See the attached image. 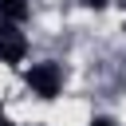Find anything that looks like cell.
Segmentation results:
<instances>
[{
	"label": "cell",
	"mask_w": 126,
	"mask_h": 126,
	"mask_svg": "<svg viewBox=\"0 0 126 126\" xmlns=\"http://www.w3.org/2000/svg\"><path fill=\"white\" fill-rule=\"evenodd\" d=\"M24 83H28V91H32L35 98L51 102V98H59V91H63V71H59L55 63H32V67L24 71Z\"/></svg>",
	"instance_id": "obj_1"
},
{
	"label": "cell",
	"mask_w": 126,
	"mask_h": 126,
	"mask_svg": "<svg viewBox=\"0 0 126 126\" xmlns=\"http://www.w3.org/2000/svg\"><path fill=\"white\" fill-rule=\"evenodd\" d=\"M24 55H28V39L12 24H4L0 28V63H24Z\"/></svg>",
	"instance_id": "obj_2"
},
{
	"label": "cell",
	"mask_w": 126,
	"mask_h": 126,
	"mask_svg": "<svg viewBox=\"0 0 126 126\" xmlns=\"http://www.w3.org/2000/svg\"><path fill=\"white\" fill-rule=\"evenodd\" d=\"M0 20L4 24H24L28 20V0H0Z\"/></svg>",
	"instance_id": "obj_3"
},
{
	"label": "cell",
	"mask_w": 126,
	"mask_h": 126,
	"mask_svg": "<svg viewBox=\"0 0 126 126\" xmlns=\"http://www.w3.org/2000/svg\"><path fill=\"white\" fill-rule=\"evenodd\" d=\"M83 4H87V8H94V12H98V8H106V4H110V0H83Z\"/></svg>",
	"instance_id": "obj_4"
},
{
	"label": "cell",
	"mask_w": 126,
	"mask_h": 126,
	"mask_svg": "<svg viewBox=\"0 0 126 126\" xmlns=\"http://www.w3.org/2000/svg\"><path fill=\"white\" fill-rule=\"evenodd\" d=\"M91 126H118L114 118H91Z\"/></svg>",
	"instance_id": "obj_5"
},
{
	"label": "cell",
	"mask_w": 126,
	"mask_h": 126,
	"mask_svg": "<svg viewBox=\"0 0 126 126\" xmlns=\"http://www.w3.org/2000/svg\"><path fill=\"white\" fill-rule=\"evenodd\" d=\"M0 126H12V122H4V118H0Z\"/></svg>",
	"instance_id": "obj_6"
},
{
	"label": "cell",
	"mask_w": 126,
	"mask_h": 126,
	"mask_svg": "<svg viewBox=\"0 0 126 126\" xmlns=\"http://www.w3.org/2000/svg\"><path fill=\"white\" fill-rule=\"evenodd\" d=\"M0 118H4V110H0Z\"/></svg>",
	"instance_id": "obj_7"
},
{
	"label": "cell",
	"mask_w": 126,
	"mask_h": 126,
	"mask_svg": "<svg viewBox=\"0 0 126 126\" xmlns=\"http://www.w3.org/2000/svg\"><path fill=\"white\" fill-rule=\"evenodd\" d=\"M122 4H126V0H122Z\"/></svg>",
	"instance_id": "obj_8"
}]
</instances>
